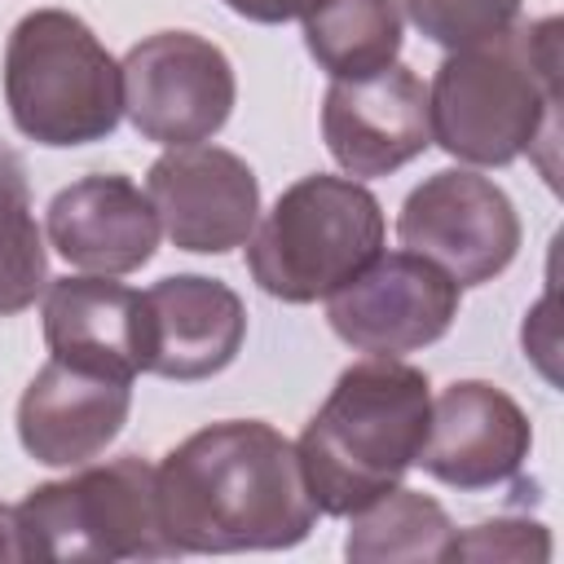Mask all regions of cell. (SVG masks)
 Listing matches in <instances>:
<instances>
[{
    "instance_id": "5bb4252c",
    "label": "cell",
    "mask_w": 564,
    "mask_h": 564,
    "mask_svg": "<svg viewBox=\"0 0 564 564\" xmlns=\"http://www.w3.org/2000/svg\"><path fill=\"white\" fill-rule=\"evenodd\" d=\"M44 234L66 264L101 278H123L150 264L163 225L150 194L132 176L93 172L53 194Z\"/></svg>"
},
{
    "instance_id": "9a60e30c",
    "label": "cell",
    "mask_w": 564,
    "mask_h": 564,
    "mask_svg": "<svg viewBox=\"0 0 564 564\" xmlns=\"http://www.w3.org/2000/svg\"><path fill=\"white\" fill-rule=\"evenodd\" d=\"M132 379L48 357L18 401V441L44 467H84L128 423Z\"/></svg>"
},
{
    "instance_id": "277c9868",
    "label": "cell",
    "mask_w": 564,
    "mask_h": 564,
    "mask_svg": "<svg viewBox=\"0 0 564 564\" xmlns=\"http://www.w3.org/2000/svg\"><path fill=\"white\" fill-rule=\"evenodd\" d=\"M4 101L13 128L40 145L70 150L101 141L123 119L119 62L84 18L35 9L9 31Z\"/></svg>"
},
{
    "instance_id": "603a6c76",
    "label": "cell",
    "mask_w": 564,
    "mask_h": 564,
    "mask_svg": "<svg viewBox=\"0 0 564 564\" xmlns=\"http://www.w3.org/2000/svg\"><path fill=\"white\" fill-rule=\"evenodd\" d=\"M18 560H31V542H26L18 507L0 502V564H18Z\"/></svg>"
},
{
    "instance_id": "7c38bea8",
    "label": "cell",
    "mask_w": 564,
    "mask_h": 564,
    "mask_svg": "<svg viewBox=\"0 0 564 564\" xmlns=\"http://www.w3.org/2000/svg\"><path fill=\"white\" fill-rule=\"evenodd\" d=\"M529 445L533 427L502 388L485 379H458L432 401L414 467L449 489L476 494L520 476Z\"/></svg>"
},
{
    "instance_id": "52a82bcc",
    "label": "cell",
    "mask_w": 564,
    "mask_h": 564,
    "mask_svg": "<svg viewBox=\"0 0 564 564\" xmlns=\"http://www.w3.org/2000/svg\"><path fill=\"white\" fill-rule=\"evenodd\" d=\"M123 115L159 145L212 141L238 97L229 57L194 31H154L119 62Z\"/></svg>"
},
{
    "instance_id": "d6986e66",
    "label": "cell",
    "mask_w": 564,
    "mask_h": 564,
    "mask_svg": "<svg viewBox=\"0 0 564 564\" xmlns=\"http://www.w3.org/2000/svg\"><path fill=\"white\" fill-rule=\"evenodd\" d=\"M44 282H48V251L31 212L26 167L13 150L0 145V317L31 308Z\"/></svg>"
},
{
    "instance_id": "8992f818",
    "label": "cell",
    "mask_w": 564,
    "mask_h": 564,
    "mask_svg": "<svg viewBox=\"0 0 564 564\" xmlns=\"http://www.w3.org/2000/svg\"><path fill=\"white\" fill-rule=\"evenodd\" d=\"M31 560H167L154 467L137 454L35 485L18 502Z\"/></svg>"
},
{
    "instance_id": "9c48e42d",
    "label": "cell",
    "mask_w": 564,
    "mask_h": 564,
    "mask_svg": "<svg viewBox=\"0 0 564 564\" xmlns=\"http://www.w3.org/2000/svg\"><path fill=\"white\" fill-rule=\"evenodd\" d=\"M463 286L414 251H379L326 295L330 330L357 352L401 357L436 344L458 317Z\"/></svg>"
},
{
    "instance_id": "30bf717a",
    "label": "cell",
    "mask_w": 564,
    "mask_h": 564,
    "mask_svg": "<svg viewBox=\"0 0 564 564\" xmlns=\"http://www.w3.org/2000/svg\"><path fill=\"white\" fill-rule=\"evenodd\" d=\"M145 194L172 247L194 256H225L242 247L260 220V181L234 150L194 141L167 145L150 172Z\"/></svg>"
},
{
    "instance_id": "2e32d148",
    "label": "cell",
    "mask_w": 564,
    "mask_h": 564,
    "mask_svg": "<svg viewBox=\"0 0 564 564\" xmlns=\"http://www.w3.org/2000/svg\"><path fill=\"white\" fill-rule=\"evenodd\" d=\"M44 344L70 366H88L115 379L141 370V291L101 278H57L44 291Z\"/></svg>"
},
{
    "instance_id": "7402d4cb",
    "label": "cell",
    "mask_w": 564,
    "mask_h": 564,
    "mask_svg": "<svg viewBox=\"0 0 564 564\" xmlns=\"http://www.w3.org/2000/svg\"><path fill=\"white\" fill-rule=\"evenodd\" d=\"M238 18L247 22H264V26H278V22H295L304 13H313L322 0H225Z\"/></svg>"
},
{
    "instance_id": "3957f363",
    "label": "cell",
    "mask_w": 564,
    "mask_h": 564,
    "mask_svg": "<svg viewBox=\"0 0 564 564\" xmlns=\"http://www.w3.org/2000/svg\"><path fill=\"white\" fill-rule=\"evenodd\" d=\"M432 414L427 375L401 357L366 352L317 405L295 458L317 516H352L401 485Z\"/></svg>"
},
{
    "instance_id": "ba28073f",
    "label": "cell",
    "mask_w": 564,
    "mask_h": 564,
    "mask_svg": "<svg viewBox=\"0 0 564 564\" xmlns=\"http://www.w3.org/2000/svg\"><path fill=\"white\" fill-rule=\"evenodd\" d=\"M397 238L405 251L441 264L458 286H480L516 260L520 216L489 176L445 167L405 194Z\"/></svg>"
},
{
    "instance_id": "ffe728a7",
    "label": "cell",
    "mask_w": 564,
    "mask_h": 564,
    "mask_svg": "<svg viewBox=\"0 0 564 564\" xmlns=\"http://www.w3.org/2000/svg\"><path fill=\"white\" fill-rule=\"evenodd\" d=\"M401 4L419 26V35H427L441 48H463L520 22L524 0H401Z\"/></svg>"
},
{
    "instance_id": "44dd1931",
    "label": "cell",
    "mask_w": 564,
    "mask_h": 564,
    "mask_svg": "<svg viewBox=\"0 0 564 564\" xmlns=\"http://www.w3.org/2000/svg\"><path fill=\"white\" fill-rule=\"evenodd\" d=\"M445 560H529V564H538V560H551V533L538 520L502 516V520H485V524L454 533Z\"/></svg>"
},
{
    "instance_id": "7a4b0ae2",
    "label": "cell",
    "mask_w": 564,
    "mask_h": 564,
    "mask_svg": "<svg viewBox=\"0 0 564 564\" xmlns=\"http://www.w3.org/2000/svg\"><path fill=\"white\" fill-rule=\"evenodd\" d=\"M560 31V18H529L449 48L427 88L432 141L471 167H507L538 141L555 145Z\"/></svg>"
},
{
    "instance_id": "e0dca14e",
    "label": "cell",
    "mask_w": 564,
    "mask_h": 564,
    "mask_svg": "<svg viewBox=\"0 0 564 564\" xmlns=\"http://www.w3.org/2000/svg\"><path fill=\"white\" fill-rule=\"evenodd\" d=\"M304 22V48L330 79L375 75L401 53V0H322Z\"/></svg>"
},
{
    "instance_id": "4fadbf2b",
    "label": "cell",
    "mask_w": 564,
    "mask_h": 564,
    "mask_svg": "<svg viewBox=\"0 0 564 564\" xmlns=\"http://www.w3.org/2000/svg\"><path fill=\"white\" fill-rule=\"evenodd\" d=\"M247 335V308L234 286L203 273L159 278L141 291V370L176 383L220 375Z\"/></svg>"
},
{
    "instance_id": "5b68a950",
    "label": "cell",
    "mask_w": 564,
    "mask_h": 564,
    "mask_svg": "<svg viewBox=\"0 0 564 564\" xmlns=\"http://www.w3.org/2000/svg\"><path fill=\"white\" fill-rule=\"evenodd\" d=\"M383 251V207L357 176H300L256 220L247 269L282 304H313L339 291Z\"/></svg>"
},
{
    "instance_id": "ac0fdd59",
    "label": "cell",
    "mask_w": 564,
    "mask_h": 564,
    "mask_svg": "<svg viewBox=\"0 0 564 564\" xmlns=\"http://www.w3.org/2000/svg\"><path fill=\"white\" fill-rule=\"evenodd\" d=\"M344 555L357 564H392V560H445L454 542V520L445 507L419 489H388L370 507L348 516Z\"/></svg>"
},
{
    "instance_id": "6da1fadb",
    "label": "cell",
    "mask_w": 564,
    "mask_h": 564,
    "mask_svg": "<svg viewBox=\"0 0 564 564\" xmlns=\"http://www.w3.org/2000/svg\"><path fill=\"white\" fill-rule=\"evenodd\" d=\"M159 520L176 555L286 551L313 533L295 445L260 419L198 427L154 467Z\"/></svg>"
},
{
    "instance_id": "8fae6325",
    "label": "cell",
    "mask_w": 564,
    "mask_h": 564,
    "mask_svg": "<svg viewBox=\"0 0 564 564\" xmlns=\"http://www.w3.org/2000/svg\"><path fill=\"white\" fill-rule=\"evenodd\" d=\"M322 137L348 176H388L432 145L427 88L392 62L375 75L330 79L322 101Z\"/></svg>"
}]
</instances>
